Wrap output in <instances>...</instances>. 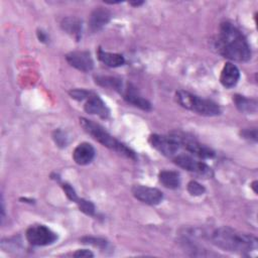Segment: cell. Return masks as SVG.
<instances>
[{
    "mask_svg": "<svg viewBox=\"0 0 258 258\" xmlns=\"http://www.w3.org/2000/svg\"><path fill=\"white\" fill-rule=\"evenodd\" d=\"M216 47L220 54L231 60L248 61L251 58V48L246 37L228 21L220 24Z\"/></svg>",
    "mask_w": 258,
    "mask_h": 258,
    "instance_id": "obj_1",
    "label": "cell"
},
{
    "mask_svg": "<svg viewBox=\"0 0 258 258\" xmlns=\"http://www.w3.org/2000/svg\"><path fill=\"white\" fill-rule=\"evenodd\" d=\"M210 239L217 247L235 253H250L257 249L258 240L255 236L237 231L230 227H220L213 231Z\"/></svg>",
    "mask_w": 258,
    "mask_h": 258,
    "instance_id": "obj_2",
    "label": "cell"
},
{
    "mask_svg": "<svg viewBox=\"0 0 258 258\" xmlns=\"http://www.w3.org/2000/svg\"><path fill=\"white\" fill-rule=\"evenodd\" d=\"M80 125L89 135H91L96 141H98L102 145L118 152L119 154L124 155L127 158L133 160L136 159V154L131 148L114 138L101 125L86 118H80Z\"/></svg>",
    "mask_w": 258,
    "mask_h": 258,
    "instance_id": "obj_3",
    "label": "cell"
},
{
    "mask_svg": "<svg viewBox=\"0 0 258 258\" xmlns=\"http://www.w3.org/2000/svg\"><path fill=\"white\" fill-rule=\"evenodd\" d=\"M175 101L182 108L203 116L213 117L221 114L220 106L214 101L201 98L183 90H179L175 93Z\"/></svg>",
    "mask_w": 258,
    "mask_h": 258,
    "instance_id": "obj_4",
    "label": "cell"
},
{
    "mask_svg": "<svg viewBox=\"0 0 258 258\" xmlns=\"http://www.w3.org/2000/svg\"><path fill=\"white\" fill-rule=\"evenodd\" d=\"M170 134L179 143L180 147L184 148L186 151L190 152L191 154L203 159H209L215 156V151L213 149L206 146L205 144L200 143L194 137H190L182 132H177V131L172 132Z\"/></svg>",
    "mask_w": 258,
    "mask_h": 258,
    "instance_id": "obj_5",
    "label": "cell"
},
{
    "mask_svg": "<svg viewBox=\"0 0 258 258\" xmlns=\"http://www.w3.org/2000/svg\"><path fill=\"white\" fill-rule=\"evenodd\" d=\"M26 240L33 246H46L56 241L57 235L44 225H32L25 232Z\"/></svg>",
    "mask_w": 258,
    "mask_h": 258,
    "instance_id": "obj_6",
    "label": "cell"
},
{
    "mask_svg": "<svg viewBox=\"0 0 258 258\" xmlns=\"http://www.w3.org/2000/svg\"><path fill=\"white\" fill-rule=\"evenodd\" d=\"M172 160L177 166L189 172H194L204 177H212L214 175L213 169L208 164L195 159L188 154H176L174 157H172Z\"/></svg>",
    "mask_w": 258,
    "mask_h": 258,
    "instance_id": "obj_7",
    "label": "cell"
},
{
    "mask_svg": "<svg viewBox=\"0 0 258 258\" xmlns=\"http://www.w3.org/2000/svg\"><path fill=\"white\" fill-rule=\"evenodd\" d=\"M149 143L152 147H154L157 151L167 157H174L178 154L179 149L181 148L179 143L175 140V138L169 135H159V134H151L149 136Z\"/></svg>",
    "mask_w": 258,
    "mask_h": 258,
    "instance_id": "obj_8",
    "label": "cell"
},
{
    "mask_svg": "<svg viewBox=\"0 0 258 258\" xmlns=\"http://www.w3.org/2000/svg\"><path fill=\"white\" fill-rule=\"evenodd\" d=\"M131 191L135 199L150 206L158 205L163 199L162 191L155 187L145 185H134Z\"/></svg>",
    "mask_w": 258,
    "mask_h": 258,
    "instance_id": "obj_9",
    "label": "cell"
},
{
    "mask_svg": "<svg viewBox=\"0 0 258 258\" xmlns=\"http://www.w3.org/2000/svg\"><path fill=\"white\" fill-rule=\"evenodd\" d=\"M67 61L75 69L90 72L94 68V60L89 51H71L66 55Z\"/></svg>",
    "mask_w": 258,
    "mask_h": 258,
    "instance_id": "obj_10",
    "label": "cell"
},
{
    "mask_svg": "<svg viewBox=\"0 0 258 258\" xmlns=\"http://www.w3.org/2000/svg\"><path fill=\"white\" fill-rule=\"evenodd\" d=\"M84 109L87 113L92 115H97L103 119L109 117L110 111L104 101L95 93H91L90 96L86 99Z\"/></svg>",
    "mask_w": 258,
    "mask_h": 258,
    "instance_id": "obj_11",
    "label": "cell"
},
{
    "mask_svg": "<svg viewBox=\"0 0 258 258\" xmlns=\"http://www.w3.org/2000/svg\"><path fill=\"white\" fill-rule=\"evenodd\" d=\"M111 19V12L104 7L95 8L89 18V27L91 31L96 32L101 30Z\"/></svg>",
    "mask_w": 258,
    "mask_h": 258,
    "instance_id": "obj_12",
    "label": "cell"
},
{
    "mask_svg": "<svg viewBox=\"0 0 258 258\" xmlns=\"http://www.w3.org/2000/svg\"><path fill=\"white\" fill-rule=\"evenodd\" d=\"M96 154L95 148L88 142L80 143L73 152V158L79 165H87L94 159Z\"/></svg>",
    "mask_w": 258,
    "mask_h": 258,
    "instance_id": "obj_13",
    "label": "cell"
},
{
    "mask_svg": "<svg viewBox=\"0 0 258 258\" xmlns=\"http://www.w3.org/2000/svg\"><path fill=\"white\" fill-rule=\"evenodd\" d=\"M122 95H123L124 100L127 103H129V104H131V105H133V106H135V107H137V108H139L143 111H151V109H152L151 103L148 100H146L145 98L141 97L136 92V90L134 88H132L130 85L127 86L126 89L123 90Z\"/></svg>",
    "mask_w": 258,
    "mask_h": 258,
    "instance_id": "obj_14",
    "label": "cell"
},
{
    "mask_svg": "<svg viewBox=\"0 0 258 258\" xmlns=\"http://www.w3.org/2000/svg\"><path fill=\"white\" fill-rule=\"evenodd\" d=\"M240 79V71L233 62H226L220 76V82L225 88H233Z\"/></svg>",
    "mask_w": 258,
    "mask_h": 258,
    "instance_id": "obj_15",
    "label": "cell"
},
{
    "mask_svg": "<svg viewBox=\"0 0 258 258\" xmlns=\"http://www.w3.org/2000/svg\"><path fill=\"white\" fill-rule=\"evenodd\" d=\"M60 26L67 33L74 36L77 40L80 39L82 35V21L79 18L66 17L61 20Z\"/></svg>",
    "mask_w": 258,
    "mask_h": 258,
    "instance_id": "obj_16",
    "label": "cell"
},
{
    "mask_svg": "<svg viewBox=\"0 0 258 258\" xmlns=\"http://www.w3.org/2000/svg\"><path fill=\"white\" fill-rule=\"evenodd\" d=\"M233 102L236 108L242 113L251 114L257 111V101L255 99H249L241 95H234Z\"/></svg>",
    "mask_w": 258,
    "mask_h": 258,
    "instance_id": "obj_17",
    "label": "cell"
},
{
    "mask_svg": "<svg viewBox=\"0 0 258 258\" xmlns=\"http://www.w3.org/2000/svg\"><path fill=\"white\" fill-rule=\"evenodd\" d=\"M97 54H98V58L103 63H105L106 66L111 67V68L121 67L125 62L124 56L122 54H120V53L108 52V51H104L102 48H99Z\"/></svg>",
    "mask_w": 258,
    "mask_h": 258,
    "instance_id": "obj_18",
    "label": "cell"
},
{
    "mask_svg": "<svg viewBox=\"0 0 258 258\" xmlns=\"http://www.w3.org/2000/svg\"><path fill=\"white\" fill-rule=\"evenodd\" d=\"M159 181L167 188L175 189L180 185V177L177 171L162 170L158 174Z\"/></svg>",
    "mask_w": 258,
    "mask_h": 258,
    "instance_id": "obj_19",
    "label": "cell"
},
{
    "mask_svg": "<svg viewBox=\"0 0 258 258\" xmlns=\"http://www.w3.org/2000/svg\"><path fill=\"white\" fill-rule=\"evenodd\" d=\"M95 82L96 84H98L101 87H105V88H109L112 89L116 92H119L120 94H122L124 88H123V84L122 81L116 77H112V76H95Z\"/></svg>",
    "mask_w": 258,
    "mask_h": 258,
    "instance_id": "obj_20",
    "label": "cell"
},
{
    "mask_svg": "<svg viewBox=\"0 0 258 258\" xmlns=\"http://www.w3.org/2000/svg\"><path fill=\"white\" fill-rule=\"evenodd\" d=\"M76 203H77L80 211H82L86 215L93 216L95 214V206H94V204L92 202L87 201L85 199H80L79 198Z\"/></svg>",
    "mask_w": 258,
    "mask_h": 258,
    "instance_id": "obj_21",
    "label": "cell"
},
{
    "mask_svg": "<svg viewBox=\"0 0 258 258\" xmlns=\"http://www.w3.org/2000/svg\"><path fill=\"white\" fill-rule=\"evenodd\" d=\"M82 243L84 244H90V245H93L95 247H98V248H106L108 242L103 239V238H96V237H89V236H86V237H83L81 239Z\"/></svg>",
    "mask_w": 258,
    "mask_h": 258,
    "instance_id": "obj_22",
    "label": "cell"
},
{
    "mask_svg": "<svg viewBox=\"0 0 258 258\" xmlns=\"http://www.w3.org/2000/svg\"><path fill=\"white\" fill-rule=\"evenodd\" d=\"M187 191L191 195V196H201L203 194H205L206 188L203 184H201L200 182L196 181V180H190L187 183Z\"/></svg>",
    "mask_w": 258,
    "mask_h": 258,
    "instance_id": "obj_23",
    "label": "cell"
},
{
    "mask_svg": "<svg viewBox=\"0 0 258 258\" xmlns=\"http://www.w3.org/2000/svg\"><path fill=\"white\" fill-rule=\"evenodd\" d=\"M91 93H92V92L87 91V90H85V89H73V90H71V91L69 92L70 96H71L73 99L78 100V101L86 100V99L90 96Z\"/></svg>",
    "mask_w": 258,
    "mask_h": 258,
    "instance_id": "obj_24",
    "label": "cell"
},
{
    "mask_svg": "<svg viewBox=\"0 0 258 258\" xmlns=\"http://www.w3.org/2000/svg\"><path fill=\"white\" fill-rule=\"evenodd\" d=\"M240 135L249 141L256 142L257 141V129L256 128H246L241 130Z\"/></svg>",
    "mask_w": 258,
    "mask_h": 258,
    "instance_id": "obj_25",
    "label": "cell"
},
{
    "mask_svg": "<svg viewBox=\"0 0 258 258\" xmlns=\"http://www.w3.org/2000/svg\"><path fill=\"white\" fill-rule=\"evenodd\" d=\"M53 139H54L55 143L60 147H64L68 144V137L61 130H55L54 131Z\"/></svg>",
    "mask_w": 258,
    "mask_h": 258,
    "instance_id": "obj_26",
    "label": "cell"
},
{
    "mask_svg": "<svg viewBox=\"0 0 258 258\" xmlns=\"http://www.w3.org/2000/svg\"><path fill=\"white\" fill-rule=\"evenodd\" d=\"M61 187H62V189L64 190L67 197H68L71 201H73V202H75V203L78 201L79 198H78V196H77V194H76L74 187H73L71 184L64 182V183L61 184Z\"/></svg>",
    "mask_w": 258,
    "mask_h": 258,
    "instance_id": "obj_27",
    "label": "cell"
},
{
    "mask_svg": "<svg viewBox=\"0 0 258 258\" xmlns=\"http://www.w3.org/2000/svg\"><path fill=\"white\" fill-rule=\"evenodd\" d=\"M74 256L75 257H93L94 254L90 251V250H87V249H82V250H78L74 253Z\"/></svg>",
    "mask_w": 258,
    "mask_h": 258,
    "instance_id": "obj_28",
    "label": "cell"
},
{
    "mask_svg": "<svg viewBox=\"0 0 258 258\" xmlns=\"http://www.w3.org/2000/svg\"><path fill=\"white\" fill-rule=\"evenodd\" d=\"M37 36H38V39L40 41H42V42H44L46 40V34L43 31H41V30L37 31Z\"/></svg>",
    "mask_w": 258,
    "mask_h": 258,
    "instance_id": "obj_29",
    "label": "cell"
},
{
    "mask_svg": "<svg viewBox=\"0 0 258 258\" xmlns=\"http://www.w3.org/2000/svg\"><path fill=\"white\" fill-rule=\"evenodd\" d=\"M129 4H130V5H132V6H135V7H137V6H140V5H142V4H143V1H136V2H130Z\"/></svg>",
    "mask_w": 258,
    "mask_h": 258,
    "instance_id": "obj_30",
    "label": "cell"
},
{
    "mask_svg": "<svg viewBox=\"0 0 258 258\" xmlns=\"http://www.w3.org/2000/svg\"><path fill=\"white\" fill-rule=\"evenodd\" d=\"M256 184H257V180H254V181L251 183V187L253 188L254 192H257V189H256Z\"/></svg>",
    "mask_w": 258,
    "mask_h": 258,
    "instance_id": "obj_31",
    "label": "cell"
}]
</instances>
